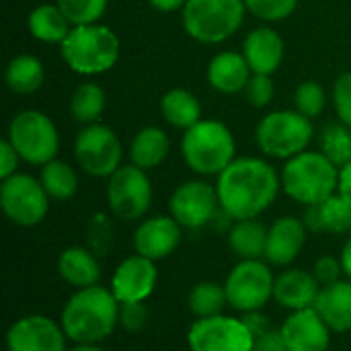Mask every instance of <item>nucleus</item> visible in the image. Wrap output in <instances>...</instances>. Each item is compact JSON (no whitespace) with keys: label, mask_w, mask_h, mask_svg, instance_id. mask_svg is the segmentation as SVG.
Wrapping results in <instances>:
<instances>
[{"label":"nucleus","mask_w":351,"mask_h":351,"mask_svg":"<svg viewBox=\"0 0 351 351\" xmlns=\"http://www.w3.org/2000/svg\"><path fill=\"white\" fill-rule=\"evenodd\" d=\"M156 284H158L156 261L134 253L117 263L109 288L119 300V304H125V302H146L154 294Z\"/></svg>","instance_id":"16"},{"label":"nucleus","mask_w":351,"mask_h":351,"mask_svg":"<svg viewBox=\"0 0 351 351\" xmlns=\"http://www.w3.org/2000/svg\"><path fill=\"white\" fill-rule=\"evenodd\" d=\"M183 228L181 224L169 214V216H148L140 220V224L134 230V253L160 261L171 257L177 247L181 245Z\"/></svg>","instance_id":"17"},{"label":"nucleus","mask_w":351,"mask_h":351,"mask_svg":"<svg viewBox=\"0 0 351 351\" xmlns=\"http://www.w3.org/2000/svg\"><path fill=\"white\" fill-rule=\"evenodd\" d=\"M339 261H341V267H343V276L348 280H351V237L343 243V247H341Z\"/></svg>","instance_id":"48"},{"label":"nucleus","mask_w":351,"mask_h":351,"mask_svg":"<svg viewBox=\"0 0 351 351\" xmlns=\"http://www.w3.org/2000/svg\"><path fill=\"white\" fill-rule=\"evenodd\" d=\"M169 156V136L156 125L142 128L130 144V162L150 171L165 162Z\"/></svg>","instance_id":"26"},{"label":"nucleus","mask_w":351,"mask_h":351,"mask_svg":"<svg viewBox=\"0 0 351 351\" xmlns=\"http://www.w3.org/2000/svg\"><path fill=\"white\" fill-rule=\"evenodd\" d=\"M6 140L14 146L23 162L35 167L56 160L60 148V136L53 121L35 109L21 111L12 117Z\"/></svg>","instance_id":"9"},{"label":"nucleus","mask_w":351,"mask_h":351,"mask_svg":"<svg viewBox=\"0 0 351 351\" xmlns=\"http://www.w3.org/2000/svg\"><path fill=\"white\" fill-rule=\"evenodd\" d=\"M245 0H187L183 29L199 43H222L245 21Z\"/></svg>","instance_id":"6"},{"label":"nucleus","mask_w":351,"mask_h":351,"mask_svg":"<svg viewBox=\"0 0 351 351\" xmlns=\"http://www.w3.org/2000/svg\"><path fill=\"white\" fill-rule=\"evenodd\" d=\"M255 335L243 317L214 315L195 319L187 331L189 351H251Z\"/></svg>","instance_id":"12"},{"label":"nucleus","mask_w":351,"mask_h":351,"mask_svg":"<svg viewBox=\"0 0 351 351\" xmlns=\"http://www.w3.org/2000/svg\"><path fill=\"white\" fill-rule=\"evenodd\" d=\"M105 90L95 82H82L76 86L70 99V113L78 123L90 125L99 123V117L105 111Z\"/></svg>","instance_id":"33"},{"label":"nucleus","mask_w":351,"mask_h":351,"mask_svg":"<svg viewBox=\"0 0 351 351\" xmlns=\"http://www.w3.org/2000/svg\"><path fill=\"white\" fill-rule=\"evenodd\" d=\"M4 80L12 93L31 95V93L41 88L43 80H45V70H43V64L35 56L21 53L8 62L6 72H4Z\"/></svg>","instance_id":"30"},{"label":"nucleus","mask_w":351,"mask_h":351,"mask_svg":"<svg viewBox=\"0 0 351 351\" xmlns=\"http://www.w3.org/2000/svg\"><path fill=\"white\" fill-rule=\"evenodd\" d=\"M243 321L247 323L249 331L257 337L261 333H265L267 329H271V323H269V317L263 313V311H253V313H245L243 315Z\"/></svg>","instance_id":"45"},{"label":"nucleus","mask_w":351,"mask_h":351,"mask_svg":"<svg viewBox=\"0 0 351 351\" xmlns=\"http://www.w3.org/2000/svg\"><path fill=\"white\" fill-rule=\"evenodd\" d=\"M245 6L253 16L261 21L278 23L288 19L296 10L298 0H245Z\"/></svg>","instance_id":"38"},{"label":"nucleus","mask_w":351,"mask_h":351,"mask_svg":"<svg viewBox=\"0 0 351 351\" xmlns=\"http://www.w3.org/2000/svg\"><path fill=\"white\" fill-rule=\"evenodd\" d=\"M74 156L86 175L109 179L121 167L123 150L119 138L109 125L90 123L76 136Z\"/></svg>","instance_id":"13"},{"label":"nucleus","mask_w":351,"mask_h":351,"mask_svg":"<svg viewBox=\"0 0 351 351\" xmlns=\"http://www.w3.org/2000/svg\"><path fill=\"white\" fill-rule=\"evenodd\" d=\"M288 351H329L333 331L315 308L294 311L280 327Z\"/></svg>","instance_id":"18"},{"label":"nucleus","mask_w":351,"mask_h":351,"mask_svg":"<svg viewBox=\"0 0 351 351\" xmlns=\"http://www.w3.org/2000/svg\"><path fill=\"white\" fill-rule=\"evenodd\" d=\"M19 162H21V156L19 152L14 150V146L8 142V140H2L0 142V177L2 179H8L10 175L19 173Z\"/></svg>","instance_id":"43"},{"label":"nucleus","mask_w":351,"mask_h":351,"mask_svg":"<svg viewBox=\"0 0 351 351\" xmlns=\"http://www.w3.org/2000/svg\"><path fill=\"white\" fill-rule=\"evenodd\" d=\"M152 206V183L148 171L136 165H121L107 179L109 214L123 222L144 220Z\"/></svg>","instance_id":"10"},{"label":"nucleus","mask_w":351,"mask_h":351,"mask_svg":"<svg viewBox=\"0 0 351 351\" xmlns=\"http://www.w3.org/2000/svg\"><path fill=\"white\" fill-rule=\"evenodd\" d=\"M113 243H115L113 216L111 214H95L86 228V247L97 257H105L111 253Z\"/></svg>","instance_id":"35"},{"label":"nucleus","mask_w":351,"mask_h":351,"mask_svg":"<svg viewBox=\"0 0 351 351\" xmlns=\"http://www.w3.org/2000/svg\"><path fill=\"white\" fill-rule=\"evenodd\" d=\"M49 202L41 181L27 173H14L0 183V208L16 226L33 228L41 224L49 212Z\"/></svg>","instance_id":"11"},{"label":"nucleus","mask_w":351,"mask_h":351,"mask_svg":"<svg viewBox=\"0 0 351 351\" xmlns=\"http://www.w3.org/2000/svg\"><path fill=\"white\" fill-rule=\"evenodd\" d=\"M308 228L296 216H280L267 228L265 261L271 267H290L306 245Z\"/></svg>","instance_id":"19"},{"label":"nucleus","mask_w":351,"mask_h":351,"mask_svg":"<svg viewBox=\"0 0 351 351\" xmlns=\"http://www.w3.org/2000/svg\"><path fill=\"white\" fill-rule=\"evenodd\" d=\"M327 93L317 80H304L294 93V107L308 119L319 117L325 111Z\"/></svg>","instance_id":"37"},{"label":"nucleus","mask_w":351,"mask_h":351,"mask_svg":"<svg viewBox=\"0 0 351 351\" xmlns=\"http://www.w3.org/2000/svg\"><path fill=\"white\" fill-rule=\"evenodd\" d=\"M243 56L253 74H274L284 60V39L271 27L253 29L243 43Z\"/></svg>","instance_id":"21"},{"label":"nucleus","mask_w":351,"mask_h":351,"mask_svg":"<svg viewBox=\"0 0 351 351\" xmlns=\"http://www.w3.org/2000/svg\"><path fill=\"white\" fill-rule=\"evenodd\" d=\"M107 2L109 0H56V4L74 27L99 23L107 10Z\"/></svg>","instance_id":"36"},{"label":"nucleus","mask_w":351,"mask_h":351,"mask_svg":"<svg viewBox=\"0 0 351 351\" xmlns=\"http://www.w3.org/2000/svg\"><path fill=\"white\" fill-rule=\"evenodd\" d=\"M58 321L72 343H103L119 327V300L101 284L74 290Z\"/></svg>","instance_id":"2"},{"label":"nucleus","mask_w":351,"mask_h":351,"mask_svg":"<svg viewBox=\"0 0 351 351\" xmlns=\"http://www.w3.org/2000/svg\"><path fill=\"white\" fill-rule=\"evenodd\" d=\"M253 70L243 53L220 51L208 64V82L212 88L224 95H234L247 88Z\"/></svg>","instance_id":"23"},{"label":"nucleus","mask_w":351,"mask_h":351,"mask_svg":"<svg viewBox=\"0 0 351 351\" xmlns=\"http://www.w3.org/2000/svg\"><path fill=\"white\" fill-rule=\"evenodd\" d=\"M267 228L259 218L237 220L228 228V247L239 259H265Z\"/></svg>","instance_id":"27"},{"label":"nucleus","mask_w":351,"mask_h":351,"mask_svg":"<svg viewBox=\"0 0 351 351\" xmlns=\"http://www.w3.org/2000/svg\"><path fill=\"white\" fill-rule=\"evenodd\" d=\"M315 311L333 333L351 331V280L343 278L331 286H323Z\"/></svg>","instance_id":"24"},{"label":"nucleus","mask_w":351,"mask_h":351,"mask_svg":"<svg viewBox=\"0 0 351 351\" xmlns=\"http://www.w3.org/2000/svg\"><path fill=\"white\" fill-rule=\"evenodd\" d=\"M68 351H107L101 343H74Z\"/></svg>","instance_id":"49"},{"label":"nucleus","mask_w":351,"mask_h":351,"mask_svg":"<svg viewBox=\"0 0 351 351\" xmlns=\"http://www.w3.org/2000/svg\"><path fill=\"white\" fill-rule=\"evenodd\" d=\"M39 181H41L45 193L49 195V199H53V202H68L78 191L76 171L68 162L58 160V158L41 167Z\"/></svg>","instance_id":"31"},{"label":"nucleus","mask_w":351,"mask_h":351,"mask_svg":"<svg viewBox=\"0 0 351 351\" xmlns=\"http://www.w3.org/2000/svg\"><path fill=\"white\" fill-rule=\"evenodd\" d=\"M56 269L62 282H66L74 290L97 286L101 284V276H103L99 257L88 247H80V245L64 249L58 257Z\"/></svg>","instance_id":"22"},{"label":"nucleus","mask_w":351,"mask_h":351,"mask_svg":"<svg viewBox=\"0 0 351 351\" xmlns=\"http://www.w3.org/2000/svg\"><path fill=\"white\" fill-rule=\"evenodd\" d=\"M160 113L167 123L185 132L202 119V105L187 88H171L160 101Z\"/></svg>","instance_id":"29"},{"label":"nucleus","mask_w":351,"mask_h":351,"mask_svg":"<svg viewBox=\"0 0 351 351\" xmlns=\"http://www.w3.org/2000/svg\"><path fill=\"white\" fill-rule=\"evenodd\" d=\"M319 294H321V284L308 269L290 265L276 276L274 300L290 313L315 308Z\"/></svg>","instance_id":"20"},{"label":"nucleus","mask_w":351,"mask_h":351,"mask_svg":"<svg viewBox=\"0 0 351 351\" xmlns=\"http://www.w3.org/2000/svg\"><path fill=\"white\" fill-rule=\"evenodd\" d=\"M171 216L187 230H199L214 222L220 210L216 185L202 179L181 183L169 199Z\"/></svg>","instance_id":"14"},{"label":"nucleus","mask_w":351,"mask_h":351,"mask_svg":"<svg viewBox=\"0 0 351 351\" xmlns=\"http://www.w3.org/2000/svg\"><path fill=\"white\" fill-rule=\"evenodd\" d=\"M251 351H288L286 350V343H284V337H282V331L280 329H267L265 333L257 335L253 339V350Z\"/></svg>","instance_id":"44"},{"label":"nucleus","mask_w":351,"mask_h":351,"mask_svg":"<svg viewBox=\"0 0 351 351\" xmlns=\"http://www.w3.org/2000/svg\"><path fill=\"white\" fill-rule=\"evenodd\" d=\"M187 306H189V313L193 315V319L222 315L224 308L228 306L224 284H218L212 280L197 282L187 296Z\"/></svg>","instance_id":"32"},{"label":"nucleus","mask_w":351,"mask_h":351,"mask_svg":"<svg viewBox=\"0 0 351 351\" xmlns=\"http://www.w3.org/2000/svg\"><path fill=\"white\" fill-rule=\"evenodd\" d=\"M321 152L335 165L346 167L351 162V128L346 123H327L321 132Z\"/></svg>","instance_id":"34"},{"label":"nucleus","mask_w":351,"mask_h":351,"mask_svg":"<svg viewBox=\"0 0 351 351\" xmlns=\"http://www.w3.org/2000/svg\"><path fill=\"white\" fill-rule=\"evenodd\" d=\"M313 276L317 278V282L323 286H331L339 280H343V267H341V261L339 257H333V255H323L315 261L313 265Z\"/></svg>","instance_id":"42"},{"label":"nucleus","mask_w":351,"mask_h":351,"mask_svg":"<svg viewBox=\"0 0 351 351\" xmlns=\"http://www.w3.org/2000/svg\"><path fill=\"white\" fill-rule=\"evenodd\" d=\"M72 23L58 4H41L27 16L29 33L43 43H62L72 31Z\"/></svg>","instance_id":"28"},{"label":"nucleus","mask_w":351,"mask_h":351,"mask_svg":"<svg viewBox=\"0 0 351 351\" xmlns=\"http://www.w3.org/2000/svg\"><path fill=\"white\" fill-rule=\"evenodd\" d=\"M156 10L160 12H175L179 8H185L187 0H148Z\"/></svg>","instance_id":"47"},{"label":"nucleus","mask_w":351,"mask_h":351,"mask_svg":"<svg viewBox=\"0 0 351 351\" xmlns=\"http://www.w3.org/2000/svg\"><path fill=\"white\" fill-rule=\"evenodd\" d=\"M150 311L146 302H125L119 304V327L128 333H138L148 325Z\"/></svg>","instance_id":"39"},{"label":"nucleus","mask_w":351,"mask_h":351,"mask_svg":"<svg viewBox=\"0 0 351 351\" xmlns=\"http://www.w3.org/2000/svg\"><path fill=\"white\" fill-rule=\"evenodd\" d=\"M282 179L278 171L263 158H234L216 181L222 214L237 220L259 218L278 197Z\"/></svg>","instance_id":"1"},{"label":"nucleus","mask_w":351,"mask_h":351,"mask_svg":"<svg viewBox=\"0 0 351 351\" xmlns=\"http://www.w3.org/2000/svg\"><path fill=\"white\" fill-rule=\"evenodd\" d=\"M284 193L302 206H317L337 193L339 167H335L321 150H304L286 160L282 173Z\"/></svg>","instance_id":"3"},{"label":"nucleus","mask_w":351,"mask_h":351,"mask_svg":"<svg viewBox=\"0 0 351 351\" xmlns=\"http://www.w3.org/2000/svg\"><path fill=\"white\" fill-rule=\"evenodd\" d=\"M181 152L187 167L202 175H220L237 156V142L228 125L216 119H199L183 132Z\"/></svg>","instance_id":"5"},{"label":"nucleus","mask_w":351,"mask_h":351,"mask_svg":"<svg viewBox=\"0 0 351 351\" xmlns=\"http://www.w3.org/2000/svg\"><path fill=\"white\" fill-rule=\"evenodd\" d=\"M60 53L76 74L95 76L111 70L119 60V39L101 23L76 25L60 43Z\"/></svg>","instance_id":"4"},{"label":"nucleus","mask_w":351,"mask_h":351,"mask_svg":"<svg viewBox=\"0 0 351 351\" xmlns=\"http://www.w3.org/2000/svg\"><path fill=\"white\" fill-rule=\"evenodd\" d=\"M333 103L341 123L351 128V72L341 74L333 86Z\"/></svg>","instance_id":"41"},{"label":"nucleus","mask_w":351,"mask_h":351,"mask_svg":"<svg viewBox=\"0 0 351 351\" xmlns=\"http://www.w3.org/2000/svg\"><path fill=\"white\" fill-rule=\"evenodd\" d=\"M68 341L60 321L39 313L16 319L4 337L6 351H68Z\"/></svg>","instance_id":"15"},{"label":"nucleus","mask_w":351,"mask_h":351,"mask_svg":"<svg viewBox=\"0 0 351 351\" xmlns=\"http://www.w3.org/2000/svg\"><path fill=\"white\" fill-rule=\"evenodd\" d=\"M304 224L311 232H351V204L335 193L317 206H308L304 212Z\"/></svg>","instance_id":"25"},{"label":"nucleus","mask_w":351,"mask_h":351,"mask_svg":"<svg viewBox=\"0 0 351 351\" xmlns=\"http://www.w3.org/2000/svg\"><path fill=\"white\" fill-rule=\"evenodd\" d=\"M228 298V306L237 313L263 311L274 300L276 274L265 259H239L222 282Z\"/></svg>","instance_id":"8"},{"label":"nucleus","mask_w":351,"mask_h":351,"mask_svg":"<svg viewBox=\"0 0 351 351\" xmlns=\"http://www.w3.org/2000/svg\"><path fill=\"white\" fill-rule=\"evenodd\" d=\"M315 128L313 119L296 109L274 111L265 115L255 132L257 146L263 154L271 158H292L308 148L313 142Z\"/></svg>","instance_id":"7"},{"label":"nucleus","mask_w":351,"mask_h":351,"mask_svg":"<svg viewBox=\"0 0 351 351\" xmlns=\"http://www.w3.org/2000/svg\"><path fill=\"white\" fill-rule=\"evenodd\" d=\"M274 93H276V86L269 74H253L245 88L247 101L253 107H267L274 99Z\"/></svg>","instance_id":"40"},{"label":"nucleus","mask_w":351,"mask_h":351,"mask_svg":"<svg viewBox=\"0 0 351 351\" xmlns=\"http://www.w3.org/2000/svg\"><path fill=\"white\" fill-rule=\"evenodd\" d=\"M337 193L351 204V162L339 169V187H337Z\"/></svg>","instance_id":"46"}]
</instances>
